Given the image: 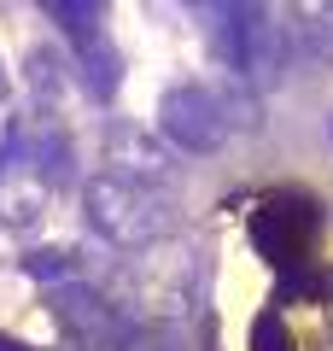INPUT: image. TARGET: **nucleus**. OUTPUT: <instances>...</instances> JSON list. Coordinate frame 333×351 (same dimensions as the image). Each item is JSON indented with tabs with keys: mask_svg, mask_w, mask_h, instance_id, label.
I'll list each match as a JSON object with an SVG mask.
<instances>
[{
	"mask_svg": "<svg viewBox=\"0 0 333 351\" xmlns=\"http://www.w3.org/2000/svg\"><path fill=\"white\" fill-rule=\"evenodd\" d=\"M199 293V252L193 240L170 234L129 252L106 287V304L123 328H170Z\"/></svg>",
	"mask_w": 333,
	"mask_h": 351,
	"instance_id": "1",
	"label": "nucleus"
},
{
	"mask_svg": "<svg viewBox=\"0 0 333 351\" xmlns=\"http://www.w3.org/2000/svg\"><path fill=\"white\" fill-rule=\"evenodd\" d=\"M82 211H88V228L99 240L123 252H140L152 240H170V199L158 188H140V182H123V176L99 170L94 182L82 188Z\"/></svg>",
	"mask_w": 333,
	"mask_h": 351,
	"instance_id": "2",
	"label": "nucleus"
},
{
	"mask_svg": "<svg viewBox=\"0 0 333 351\" xmlns=\"http://www.w3.org/2000/svg\"><path fill=\"white\" fill-rule=\"evenodd\" d=\"M158 135L170 141L175 152H187V158L217 152L222 141H228V117H222V106H217V88H199V82L164 88V100H158Z\"/></svg>",
	"mask_w": 333,
	"mask_h": 351,
	"instance_id": "3",
	"label": "nucleus"
},
{
	"mask_svg": "<svg viewBox=\"0 0 333 351\" xmlns=\"http://www.w3.org/2000/svg\"><path fill=\"white\" fill-rule=\"evenodd\" d=\"M310 228H316V199H304V193H269V199L251 211V246H258L263 263L293 269V263L304 258Z\"/></svg>",
	"mask_w": 333,
	"mask_h": 351,
	"instance_id": "4",
	"label": "nucleus"
},
{
	"mask_svg": "<svg viewBox=\"0 0 333 351\" xmlns=\"http://www.w3.org/2000/svg\"><path fill=\"white\" fill-rule=\"evenodd\" d=\"M293 64V29L281 24L275 6H246V47H240V82L251 94H269L286 82Z\"/></svg>",
	"mask_w": 333,
	"mask_h": 351,
	"instance_id": "5",
	"label": "nucleus"
},
{
	"mask_svg": "<svg viewBox=\"0 0 333 351\" xmlns=\"http://www.w3.org/2000/svg\"><path fill=\"white\" fill-rule=\"evenodd\" d=\"M53 316H59L64 334H71L76 346H88V351H111V346H123V334H129V328L111 316L106 293H94V287H59L53 293Z\"/></svg>",
	"mask_w": 333,
	"mask_h": 351,
	"instance_id": "6",
	"label": "nucleus"
},
{
	"mask_svg": "<svg viewBox=\"0 0 333 351\" xmlns=\"http://www.w3.org/2000/svg\"><path fill=\"white\" fill-rule=\"evenodd\" d=\"M106 164H111V176L140 182V188H164V170H170L164 147L135 123H106Z\"/></svg>",
	"mask_w": 333,
	"mask_h": 351,
	"instance_id": "7",
	"label": "nucleus"
},
{
	"mask_svg": "<svg viewBox=\"0 0 333 351\" xmlns=\"http://www.w3.org/2000/svg\"><path fill=\"white\" fill-rule=\"evenodd\" d=\"M71 53H76V76H82V88L94 94V100H111V94H117V82H123V59H117V47L106 41V29L76 36Z\"/></svg>",
	"mask_w": 333,
	"mask_h": 351,
	"instance_id": "8",
	"label": "nucleus"
},
{
	"mask_svg": "<svg viewBox=\"0 0 333 351\" xmlns=\"http://www.w3.org/2000/svg\"><path fill=\"white\" fill-rule=\"evenodd\" d=\"M76 269H82V252L76 246H36V252H24V276H36V281H76Z\"/></svg>",
	"mask_w": 333,
	"mask_h": 351,
	"instance_id": "9",
	"label": "nucleus"
},
{
	"mask_svg": "<svg viewBox=\"0 0 333 351\" xmlns=\"http://www.w3.org/2000/svg\"><path fill=\"white\" fill-rule=\"evenodd\" d=\"M304 29H298V36H304V47L316 53L321 64H333V6H304Z\"/></svg>",
	"mask_w": 333,
	"mask_h": 351,
	"instance_id": "10",
	"label": "nucleus"
},
{
	"mask_svg": "<svg viewBox=\"0 0 333 351\" xmlns=\"http://www.w3.org/2000/svg\"><path fill=\"white\" fill-rule=\"evenodd\" d=\"M64 76H71V71H59V59H53L47 47H36V53H29V88H36V100H41V106H53V100H59Z\"/></svg>",
	"mask_w": 333,
	"mask_h": 351,
	"instance_id": "11",
	"label": "nucleus"
},
{
	"mask_svg": "<svg viewBox=\"0 0 333 351\" xmlns=\"http://www.w3.org/2000/svg\"><path fill=\"white\" fill-rule=\"evenodd\" d=\"M117 351H187L175 328H129Z\"/></svg>",
	"mask_w": 333,
	"mask_h": 351,
	"instance_id": "12",
	"label": "nucleus"
},
{
	"mask_svg": "<svg viewBox=\"0 0 333 351\" xmlns=\"http://www.w3.org/2000/svg\"><path fill=\"white\" fill-rule=\"evenodd\" d=\"M0 351H24V346H18V339H6V334H0Z\"/></svg>",
	"mask_w": 333,
	"mask_h": 351,
	"instance_id": "13",
	"label": "nucleus"
},
{
	"mask_svg": "<svg viewBox=\"0 0 333 351\" xmlns=\"http://www.w3.org/2000/svg\"><path fill=\"white\" fill-rule=\"evenodd\" d=\"M6 88H12V82H6V71H0V100H6Z\"/></svg>",
	"mask_w": 333,
	"mask_h": 351,
	"instance_id": "14",
	"label": "nucleus"
}]
</instances>
